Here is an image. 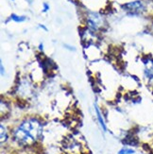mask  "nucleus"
Wrapping results in <instances>:
<instances>
[{
    "instance_id": "obj_5",
    "label": "nucleus",
    "mask_w": 153,
    "mask_h": 154,
    "mask_svg": "<svg viewBox=\"0 0 153 154\" xmlns=\"http://www.w3.org/2000/svg\"><path fill=\"white\" fill-rule=\"evenodd\" d=\"M95 109H96V117H97V120L99 124H100L101 128L104 131H107V127H106V124H105V121H104V118L101 115V112L99 110V108L97 107V105H95Z\"/></svg>"
},
{
    "instance_id": "obj_11",
    "label": "nucleus",
    "mask_w": 153,
    "mask_h": 154,
    "mask_svg": "<svg viewBox=\"0 0 153 154\" xmlns=\"http://www.w3.org/2000/svg\"><path fill=\"white\" fill-rule=\"evenodd\" d=\"M26 1H28V2H29V4H31V3L33 2V0H26Z\"/></svg>"
},
{
    "instance_id": "obj_7",
    "label": "nucleus",
    "mask_w": 153,
    "mask_h": 154,
    "mask_svg": "<svg viewBox=\"0 0 153 154\" xmlns=\"http://www.w3.org/2000/svg\"><path fill=\"white\" fill-rule=\"evenodd\" d=\"M134 153L135 151L133 149H129V148H124L118 151V154H134Z\"/></svg>"
},
{
    "instance_id": "obj_4",
    "label": "nucleus",
    "mask_w": 153,
    "mask_h": 154,
    "mask_svg": "<svg viewBox=\"0 0 153 154\" xmlns=\"http://www.w3.org/2000/svg\"><path fill=\"white\" fill-rule=\"evenodd\" d=\"M145 68H144V74L145 77L148 79L149 82L153 80V60L151 59H147L144 61Z\"/></svg>"
},
{
    "instance_id": "obj_10",
    "label": "nucleus",
    "mask_w": 153,
    "mask_h": 154,
    "mask_svg": "<svg viewBox=\"0 0 153 154\" xmlns=\"http://www.w3.org/2000/svg\"><path fill=\"white\" fill-rule=\"evenodd\" d=\"M44 9L43 10V11H44V12H45V11H47V10L49 9V7H48V5H47V4H46V3H44Z\"/></svg>"
},
{
    "instance_id": "obj_1",
    "label": "nucleus",
    "mask_w": 153,
    "mask_h": 154,
    "mask_svg": "<svg viewBox=\"0 0 153 154\" xmlns=\"http://www.w3.org/2000/svg\"><path fill=\"white\" fill-rule=\"evenodd\" d=\"M43 126L36 118L26 119L13 131V138L15 141L23 146L31 145L41 137Z\"/></svg>"
},
{
    "instance_id": "obj_2",
    "label": "nucleus",
    "mask_w": 153,
    "mask_h": 154,
    "mask_svg": "<svg viewBox=\"0 0 153 154\" xmlns=\"http://www.w3.org/2000/svg\"><path fill=\"white\" fill-rule=\"evenodd\" d=\"M88 26L92 30H97L102 26L103 25V19L102 17L96 12H91L88 15Z\"/></svg>"
},
{
    "instance_id": "obj_3",
    "label": "nucleus",
    "mask_w": 153,
    "mask_h": 154,
    "mask_svg": "<svg viewBox=\"0 0 153 154\" xmlns=\"http://www.w3.org/2000/svg\"><path fill=\"white\" fill-rule=\"evenodd\" d=\"M124 8L127 11L137 14V13H141L145 11V5L142 1H133L126 4Z\"/></svg>"
},
{
    "instance_id": "obj_9",
    "label": "nucleus",
    "mask_w": 153,
    "mask_h": 154,
    "mask_svg": "<svg viewBox=\"0 0 153 154\" xmlns=\"http://www.w3.org/2000/svg\"><path fill=\"white\" fill-rule=\"evenodd\" d=\"M0 69H1V75H4L5 74V71H4V65L1 62V64H0Z\"/></svg>"
},
{
    "instance_id": "obj_6",
    "label": "nucleus",
    "mask_w": 153,
    "mask_h": 154,
    "mask_svg": "<svg viewBox=\"0 0 153 154\" xmlns=\"http://www.w3.org/2000/svg\"><path fill=\"white\" fill-rule=\"evenodd\" d=\"M1 143H4L7 141L8 139V131H7L6 127H4V125H1Z\"/></svg>"
},
{
    "instance_id": "obj_8",
    "label": "nucleus",
    "mask_w": 153,
    "mask_h": 154,
    "mask_svg": "<svg viewBox=\"0 0 153 154\" xmlns=\"http://www.w3.org/2000/svg\"><path fill=\"white\" fill-rule=\"evenodd\" d=\"M11 19L15 22H24L26 19V16H18L16 14H11Z\"/></svg>"
}]
</instances>
